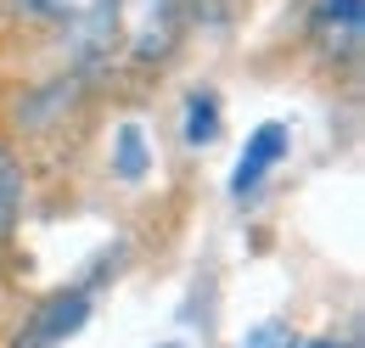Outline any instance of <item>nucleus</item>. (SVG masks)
<instances>
[{
    "label": "nucleus",
    "mask_w": 365,
    "mask_h": 348,
    "mask_svg": "<svg viewBox=\"0 0 365 348\" xmlns=\"http://www.w3.org/2000/svg\"><path fill=\"white\" fill-rule=\"evenodd\" d=\"M365 40V0H309L304 45L326 73H354Z\"/></svg>",
    "instance_id": "obj_1"
},
{
    "label": "nucleus",
    "mask_w": 365,
    "mask_h": 348,
    "mask_svg": "<svg viewBox=\"0 0 365 348\" xmlns=\"http://www.w3.org/2000/svg\"><path fill=\"white\" fill-rule=\"evenodd\" d=\"M17 6H23V17L62 29L73 40H107L113 11H118V0H17Z\"/></svg>",
    "instance_id": "obj_2"
},
{
    "label": "nucleus",
    "mask_w": 365,
    "mask_h": 348,
    "mask_svg": "<svg viewBox=\"0 0 365 348\" xmlns=\"http://www.w3.org/2000/svg\"><path fill=\"white\" fill-rule=\"evenodd\" d=\"M287 158V130L281 124H259V130L247 135V146H242V158H236V197H253L264 180H270V169Z\"/></svg>",
    "instance_id": "obj_3"
},
{
    "label": "nucleus",
    "mask_w": 365,
    "mask_h": 348,
    "mask_svg": "<svg viewBox=\"0 0 365 348\" xmlns=\"http://www.w3.org/2000/svg\"><path fill=\"white\" fill-rule=\"evenodd\" d=\"M214 135H220V101L214 96H191V107H185V140L208 146Z\"/></svg>",
    "instance_id": "obj_4"
},
{
    "label": "nucleus",
    "mask_w": 365,
    "mask_h": 348,
    "mask_svg": "<svg viewBox=\"0 0 365 348\" xmlns=\"http://www.w3.org/2000/svg\"><path fill=\"white\" fill-rule=\"evenodd\" d=\"M118 174H124V180H140V174H146V146H140V130H118Z\"/></svg>",
    "instance_id": "obj_5"
},
{
    "label": "nucleus",
    "mask_w": 365,
    "mask_h": 348,
    "mask_svg": "<svg viewBox=\"0 0 365 348\" xmlns=\"http://www.w3.org/2000/svg\"><path fill=\"white\" fill-rule=\"evenodd\" d=\"M163 348H180V343H163Z\"/></svg>",
    "instance_id": "obj_6"
}]
</instances>
